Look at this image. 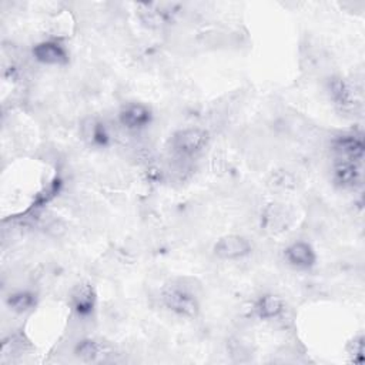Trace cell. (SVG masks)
Returning a JSON list of instances; mask_svg holds the SVG:
<instances>
[{"mask_svg": "<svg viewBox=\"0 0 365 365\" xmlns=\"http://www.w3.org/2000/svg\"><path fill=\"white\" fill-rule=\"evenodd\" d=\"M163 304L178 317L194 318L200 311L198 301L192 292L180 285H170L163 291Z\"/></svg>", "mask_w": 365, "mask_h": 365, "instance_id": "obj_1", "label": "cell"}, {"mask_svg": "<svg viewBox=\"0 0 365 365\" xmlns=\"http://www.w3.org/2000/svg\"><path fill=\"white\" fill-rule=\"evenodd\" d=\"M210 140L208 131L200 127L178 130L171 137V148L181 157H192L201 153Z\"/></svg>", "mask_w": 365, "mask_h": 365, "instance_id": "obj_2", "label": "cell"}, {"mask_svg": "<svg viewBox=\"0 0 365 365\" xmlns=\"http://www.w3.org/2000/svg\"><path fill=\"white\" fill-rule=\"evenodd\" d=\"M118 121L130 131H140L147 128L153 121V111L144 103H127L118 113Z\"/></svg>", "mask_w": 365, "mask_h": 365, "instance_id": "obj_3", "label": "cell"}, {"mask_svg": "<svg viewBox=\"0 0 365 365\" xmlns=\"http://www.w3.org/2000/svg\"><path fill=\"white\" fill-rule=\"evenodd\" d=\"M212 250H214V254L221 259H240L251 252V244L242 235L230 234V235L221 237L214 244Z\"/></svg>", "mask_w": 365, "mask_h": 365, "instance_id": "obj_4", "label": "cell"}, {"mask_svg": "<svg viewBox=\"0 0 365 365\" xmlns=\"http://www.w3.org/2000/svg\"><path fill=\"white\" fill-rule=\"evenodd\" d=\"M34 58L46 66H64L68 61L67 48L57 40H44L33 47Z\"/></svg>", "mask_w": 365, "mask_h": 365, "instance_id": "obj_5", "label": "cell"}, {"mask_svg": "<svg viewBox=\"0 0 365 365\" xmlns=\"http://www.w3.org/2000/svg\"><path fill=\"white\" fill-rule=\"evenodd\" d=\"M285 261L298 269H309L317 262V254L311 244L305 241H295L289 244L284 251Z\"/></svg>", "mask_w": 365, "mask_h": 365, "instance_id": "obj_6", "label": "cell"}, {"mask_svg": "<svg viewBox=\"0 0 365 365\" xmlns=\"http://www.w3.org/2000/svg\"><path fill=\"white\" fill-rule=\"evenodd\" d=\"M71 307L81 315H90L96 307V292L90 284H78L71 292Z\"/></svg>", "mask_w": 365, "mask_h": 365, "instance_id": "obj_7", "label": "cell"}, {"mask_svg": "<svg viewBox=\"0 0 365 365\" xmlns=\"http://www.w3.org/2000/svg\"><path fill=\"white\" fill-rule=\"evenodd\" d=\"M284 312V301L272 294H267L258 298L254 305V314L264 321L278 318Z\"/></svg>", "mask_w": 365, "mask_h": 365, "instance_id": "obj_8", "label": "cell"}, {"mask_svg": "<svg viewBox=\"0 0 365 365\" xmlns=\"http://www.w3.org/2000/svg\"><path fill=\"white\" fill-rule=\"evenodd\" d=\"M361 173L354 160H342L335 167V181L342 187H354L359 181Z\"/></svg>", "mask_w": 365, "mask_h": 365, "instance_id": "obj_9", "label": "cell"}, {"mask_svg": "<svg viewBox=\"0 0 365 365\" xmlns=\"http://www.w3.org/2000/svg\"><path fill=\"white\" fill-rule=\"evenodd\" d=\"M34 304H36L34 295L27 291L14 292L7 298V305L10 307V309L20 312V314L31 309L34 307Z\"/></svg>", "mask_w": 365, "mask_h": 365, "instance_id": "obj_10", "label": "cell"}, {"mask_svg": "<svg viewBox=\"0 0 365 365\" xmlns=\"http://www.w3.org/2000/svg\"><path fill=\"white\" fill-rule=\"evenodd\" d=\"M84 137L93 144L104 145L108 140V133H107L104 124H101L98 121H90V124L84 127Z\"/></svg>", "mask_w": 365, "mask_h": 365, "instance_id": "obj_11", "label": "cell"}, {"mask_svg": "<svg viewBox=\"0 0 365 365\" xmlns=\"http://www.w3.org/2000/svg\"><path fill=\"white\" fill-rule=\"evenodd\" d=\"M101 351V346L98 342L93 341V339H83L78 342L77 348H76V354L78 356H81L83 359H94Z\"/></svg>", "mask_w": 365, "mask_h": 365, "instance_id": "obj_12", "label": "cell"}]
</instances>
